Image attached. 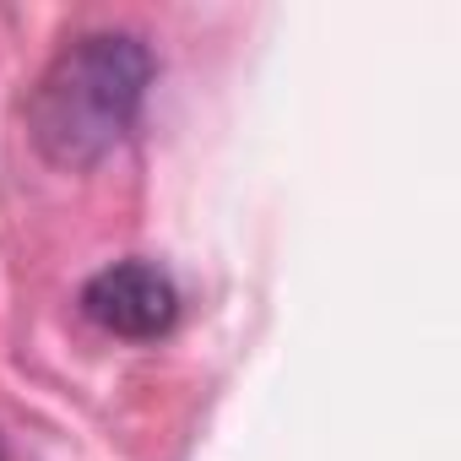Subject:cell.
Returning <instances> with one entry per match:
<instances>
[{"instance_id": "7a4b0ae2", "label": "cell", "mask_w": 461, "mask_h": 461, "mask_svg": "<svg viewBox=\"0 0 461 461\" xmlns=\"http://www.w3.org/2000/svg\"><path fill=\"white\" fill-rule=\"evenodd\" d=\"M82 315L125 342H158L179 321V288L152 261H114L82 288Z\"/></svg>"}, {"instance_id": "6da1fadb", "label": "cell", "mask_w": 461, "mask_h": 461, "mask_svg": "<svg viewBox=\"0 0 461 461\" xmlns=\"http://www.w3.org/2000/svg\"><path fill=\"white\" fill-rule=\"evenodd\" d=\"M152 87V50L136 33L71 39L28 98V136L55 168L104 163L136 125Z\"/></svg>"}, {"instance_id": "3957f363", "label": "cell", "mask_w": 461, "mask_h": 461, "mask_svg": "<svg viewBox=\"0 0 461 461\" xmlns=\"http://www.w3.org/2000/svg\"><path fill=\"white\" fill-rule=\"evenodd\" d=\"M0 461H6V456H0Z\"/></svg>"}]
</instances>
